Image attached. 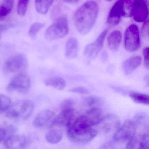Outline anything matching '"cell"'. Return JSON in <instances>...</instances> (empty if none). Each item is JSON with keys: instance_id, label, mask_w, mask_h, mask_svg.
Segmentation results:
<instances>
[{"instance_id": "6da1fadb", "label": "cell", "mask_w": 149, "mask_h": 149, "mask_svg": "<svg viewBox=\"0 0 149 149\" xmlns=\"http://www.w3.org/2000/svg\"><path fill=\"white\" fill-rule=\"evenodd\" d=\"M99 7L93 1H87L77 9L74 15V20L77 30L84 35L91 30L97 19Z\"/></svg>"}, {"instance_id": "7a4b0ae2", "label": "cell", "mask_w": 149, "mask_h": 149, "mask_svg": "<svg viewBox=\"0 0 149 149\" xmlns=\"http://www.w3.org/2000/svg\"><path fill=\"white\" fill-rule=\"evenodd\" d=\"M84 115L77 118L68 127L67 135L71 141L79 144H85L93 140L97 132Z\"/></svg>"}, {"instance_id": "3957f363", "label": "cell", "mask_w": 149, "mask_h": 149, "mask_svg": "<svg viewBox=\"0 0 149 149\" xmlns=\"http://www.w3.org/2000/svg\"><path fill=\"white\" fill-rule=\"evenodd\" d=\"M34 104L32 101L28 100H21L11 104L7 111L8 117L13 118H22L26 120L33 113Z\"/></svg>"}, {"instance_id": "277c9868", "label": "cell", "mask_w": 149, "mask_h": 149, "mask_svg": "<svg viewBox=\"0 0 149 149\" xmlns=\"http://www.w3.org/2000/svg\"><path fill=\"white\" fill-rule=\"evenodd\" d=\"M68 19L65 16H62L48 28L45 34V39L53 41L63 38L68 34Z\"/></svg>"}, {"instance_id": "5b68a950", "label": "cell", "mask_w": 149, "mask_h": 149, "mask_svg": "<svg viewBox=\"0 0 149 149\" xmlns=\"http://www.w3.org/2000/svg\"><path fill=\"white\" fill-rule=\"evenodd\" d=\"M28 66L26 57L22 54L14 55L7 59L4 63L3 70L8 74L21 72Z\"/></svg>"}, {"instance_id": "8992f818", "label": "cell", "mask_w": 149, "mask_h": 149, "mask_svg": "<svg viewBox=\"0 0 149 149\" xmlns=\"http://www.w3.org/2000/svg\"><path fill=\"white\" fill-rule=\"evenodd\" d=\"M124 47L130 52H135L140 48L139 31L136 25H130L126 29L124 34Z\"/></svg>"}, {"instance_id": "52a82bcc", "label": "cell", "mask_w": 149, "mask_h": 149, "mask_svg": "<svg viewBox=\"0 0 149 149\" xmlns=\"http://www.w3.org/2000/svg\"><path fill=\"white\" fill-rule=\"evenodd\" d=\"M30 87V77L26 74L20 73L10 81L8 85L7 89L9 91L25 93L29 91Z\"/></svg>"}, {"instance_id": "ba28073f", "label": "cell", "mask_w": 149, "mask_h": 149, "mask_svg": "<svg viewBox=\"0 0 149 149\" xmlns=\"http://www.w3.org/2000/svg\"><path fill=\"white\" fill-rule=\"evenodd\" d=\"M136 132V125L133 120L125 121L121 128L118 129L113 136L115 142L129 141L134 136Z\"/></svg>"}, {"instance_id": "9c48e42d", "label": "cell", "mask_w": 149, "mask_h": 149, "mask_svg": "<svg viewBox=\"0 0 149 149\" xmlns=\"http://www.w3.org/2000/svg\"><path fill=\"white\" fill-rule=\"evenodd\" d=\"M56 118V116L54 111L50 110H44L36 116L33 124L36 128H50L55 124Z\"/></svg>"}, {"instance_id": "30bf717a", "label": "cell", "mask_w": 149, "mask_h": 149, "mask_svg": "<svg viewBox=\"0 0 149 149\" xmlns=\"http://www.w3.org/2000/svg\"><path fill=\"white\" fill-rule=\"evenodd\" d=\"M108 30H105L99 36L94 42L88 44L84 49V55L86 59L92 60L95 59L102 48L104 38Z\"/></svg>"}, {"instance_id": "8fae6325", "label": "cell", "mask_w": 149, "mask_h": 149, "mask_svg": "<svg viewBox=\"0 0 149 149\" xmlns=\"http://www.w3.org/2000/svg\"><path fill=\"white\" fill-rule=\"evenodd\" d=\"M148 8L144 0H136L133 5L131 13V17L138 22H143L148 18Z\"/></svg>"}, {"instance_id": "7c38bea8", "label": "cell", "mask_w": 149, "mask_h": 149, "mask_svg": "<svg viewBox=\"0 0 149 149\" xmlns=\"http://www.w3.org/2000/svg\"><path fill=\"white\" fill-rule=\"evenodd\" d=\"M27 144V139L23 135H10L5 140V146L9 149H23Z\"/></svg>"}, {"instance_id": "4fadbf2b", "label": "cell", "mask_w": 149, "mask_h": 149, "mask_svg": "<svg viewBox=\"0 0 149 149\" xmlns=\"http://www.w3.org/2000/svg\"><path fill=\"white\" fill-rule=\"evenodd\" d=\"M74 117V111L73 108L62 110L56 116L55 124L59 126L69 127L73 122Z\"/></svg>"}, {"instance_id": "5bb4252c", "label": "cell", "mask_w": 149, "mask_h": 149, "mask_svg": "<svg viewBox=\"0 0 149 149\" xmlns=\"http://www.w3.org/2000/svg\"><path fill=\"white\" fill-rule=\"evenodd\" d=\"M99 124H101L102 129L107 133L118 130L120 126L119 120L114 115H109L104 117Z\"/></svg>"}, {"instance_id": "9a60e30c", "label": "cell", "mask_w": 149, "mask_h": 149, "mask_svg": "<svg viewBox=\"0 0 149 149\" xmlns=\"http://www.w3.org/2000/svg\"><path fill=\"white\" fill-rule=\"evenodd\" d=\"M122 16L123 17V14L120 2L118 1L111 9L107 19V23L112 26L117 25L120 22Z\"/></svg>"}, {"instance_id": "2e32d148", "label": "cell", "mask_w": 149, "mask_h": 149, "mask_svg": "<svg viewBox=\"0 0 149 149\" xmlns=\"http://www.w3.org/2000/svg\"><path fill=\"white\" fill-rule=\"evenodd\" d=\"M142 62V59L139 56H134L126 59L123 65V72L125 75L130 74L137 68Z\"/></svg>"}, {"instance_id": "e0dca14e", "label": "cell", "mask_w": 149, "mask_h": 149, "mask_svg": "<svg viewBox=\"0 0 149 149\" xmlns=\"http://www.w3.org/2000/svg\"><path fill=\"white\" fill-rule=\"evenodd\" d=\"M84 115L92 126L99 124L104 117L102 111L97 107H93L90 109Z\"/></svg>"}, {"instance_id": "ac0fdd59", "label": "cell", "mask_w": 149, "mask_h": 149, "mask_svg": "<svg viewBox=\"0 0 149 149\" xmlns=\"http://www.w3.org/2000/svg\"><path fill=\"white\" fill-rule=\"evenodd\" d=\"M78 42L76 38L69 39L66 43L65 55L68 59H73L76 58L78 54Z\"/></svg>"}, {"instance_id": "d6986e66", "label": "cell", "mask_w": 149, "mask_h": 149, "mask_svg": "<svg viewBox=\"0 0 149 149\" xmlns=\"http://www.w3.org/2000/svg\"><path fill=\"white\" fill-rule=\"evenodd\" d=\"M122 40V34L119 31L112 32L108 36V44L110 49L113 51L118 50Z\"/></svg>"}, {"instance_id": "ffe728a7", "label": "cell", "mask_w": 149, "mask_h": 149, "mask_svg": "<svg viewBox=\"0 0 149 149\" xmlns=\"http://www.w3.org/2000/svg\"><path fill=\"white\" fill-rule=\"evenodd\" d=\"M46 86H50L57 90H63L66 87V81L61 77H53L46 79L44 81Z\"/></svg>"}, {"instance_id": "44dd1931", "label": "cell", "mask_w": 149, "mask_h": 149, "mask_svg": "<svg viewBox=\"0 0 149 149\" xmlns=\"http://www.w3.org/2000/svg\"><path fill=\"white\" fill-rule=\"evenodd\" d=\"M62 132L57 129H52L49 131L46 135V139L48 143L52 144L57 143L61 140Z\"/></svg>"}, {"instance_id": "7402d4cb", "label": "cell", "mask_w": 149, "mask_h": 149, "mask_svg": "<svg viewBox=\"0 0 149 149\" xmlns=\"http://www.w3.org/2000/svg\"><path fill=\"white\" fill-rule=\"evenodd\" d=\"M54 1V0H35L36 10L41 14H46Z\"/></svg>"}, {"instance_id": "603a6c76", "label": "cell", "mask_w": 149, "mask_h": 149, "mask_svg": "<svg viewBox=\"0 0 149 149\" xmlns=\"http://www.w3.org/2000/svg\"><path fill=\"white\" fill-rule=\"evenodd\" d=\"M136 0H119L123 17H131V13L134 3Z\"/></svg>"}, {"instance_id": "cb8c5ba5", "label": "cell", "mask_w": 149, "mask_h": 149, "mask_svg": "<svg viewBox=\"0 0 149 149\" xmlns=\"http://www.w3.org/2000/svg\"><path fill=\"white\" fill-rule=\"evenodd\" d=\"M130 96L134 102L137 103L149 105V97L146 94L132 92L130 93Z\"/></svg>"}, {"instance_id": "d4e9b609", "label": "cell", "mask_w": 149, "mask_h": 149, "mask_svg": "<svg viewBox=\"0 0 149 149\" xmlns=\"http://www.w3.org/2000/svg\"><path fill=\"white\" fill-rule=\"evenodd\" d=\"M15 0H3L0 7V16H6L12 12Z\"/></svg>"}, {"instance_id": "484cf974", "label": "cell", "mask_w": 149, "mask_h": 149, "mask_svg": "<svg viewBox=\"0 0 149 149\" xmlns=\"http://www.w3.org/2000/svg\"><path fill=\"white\" fill-rule=\"evenodd\" d=\"M12 104L11 99L5 95L0 94V111H6Z\"/></svg>"}, {"instance_id": "4316f807", "label": "cell", "mask_w": 149, "mask_h": 149, "mask_svg": "<svg viewBox=\"0 0 149 149\" xmlns=\"http://www.w3.org/2000/svg\"><path fill=\"white\" fill-rule=\"evenodd\" d=\"M84 103L89 107H97L102 104V100L100 97H97L91 96L86 97L84 100Z\"/></svg>"}, {"instance_id": "83f0119b", "label": "cell", "mask_w": 149, "mask_h": 149, "mask_svg": "<svg viewBox=\"0 0 149 149\" xmlns=\"http://www.w3.org/2000/svg\"><path fill=\"white\" fill-rule=\"evenodd\" d=\"M29 0H19L17 6V13L20 16H25L27 10Z\"/></svg>"}, {"instance_id": "f1b7e54d", "label": "cell", "mask_w": 149, "mask_h": 149, "mask_svg": "<svg viewBox=\"0 0 149 149\" xmlns=\"http://www.w3.org/2000/svg\"><path fill=\"white\" fill-rule=\"evenodd\" d=\"M45 25L41 23L36 22L34 23L29 28V34L31 38H34L40 30L44 27Z\"/></svg>"}, {"instance_id": "f546056e", "label": "cell", "mask_w": 149, "mask_h": 149, "mask_svg": "<svg viewBox=\"0 0 149 149\" xmlns=\"http://www.w3.org/2000/svg\"><path fill=\"white\" fill-rule=\"evenodd\" d=\"M74 101L72 99L68 98L63 100L61 104V109L63 110L65 109H71L74 106Z\"/></svg>"}, {"instance_id": "4dcf8cb0", "label": "cell", "mask_w": 149, "mask_h": 149, "mask_svg": "<svg viewBox=\"0 0 149 149\" xmlns=\"http://www.w3.org/2000/svg\"><path fill=\"white\" fill-rule=\"evenodd\" d=\"M70 91L73 92V93L80 94H88L89 92L88 89L84 87H76V88L70 90Z\"/></svg>"}, {"instance_id": "1f68e13d", "label": "cell", "mask_w": 149, "mask_h": 149, "mask_svg": "<svg viewBox=\"0 0 149 149\" xmlns=\"http://www.w3.org/2000/svg\"><path fill=\"white\" fill-rule=\"evenodd\" d=\"M144 56V64L146 68L149 69V48L146 47L143 51Z\"/></svg>"}, {"instance_id": "d6a6232c", "label": "cell", "mask_w": 149, "mask_h": 149, "mask_svg": "<svg viewBox=\"0 0 149 149\" xmlns=\"http://www.w3.org/2000/svg\"><path fill=\"white\" fill-rule=\"evenodd\" d=\"M141 33H142V34L143 35L144 37H145L146 38V37H148V36H149V34H149V24H148V21L145 22V23L143 26L142 28V30H141Z\"/></svg>"}, {"instance_id": "836d02e7", "label": "cell", "mask_w": 149, "mask_h": 149, "mask_svg": "<svg viewBox=\"0 0 149 149\" xmlns=\"http://www.w3.org/2000/svg\"><path fill=\"white\" fill-rule=\"evenodd\" d=\"M12 26L13 25L11 24H0V38L1 36V33L11 28Z\"/></svg>"}, {"instance_id": "e575fe53", "label": "cell", "mask_w": 149, "mask_h": 149, "mask_svg": "<svg viewBox=\"0 0 149 149\" xmlns=\"http://www.w3.org/2000/svg\"><path fill=\"white\" fill-rule=\"evenodd\" d=\"M6 134V130L1 125H0V142H1L4 139Z\"/></svg>"}, {"instance_id": "d590c367", "label": "cell", "mask_w": 149, "mask_h": 149, "mask_svg": "<svg viewBox=\"0 0 149 149\" xmlns=\"http://www.w3.org/2000/svg\"><path fill=\"white\" fill-rule=\"evenodd\" d=\"M61 1L65 3H70V4H75L79 1V0H61Z\"/></svg>"}, {"instance_id": "8d00e7d4", "label": "cell", "mask_w": 149, "mask_h": 149, "mask_svg": "<svg viewBox=\"0 0 149 149\" xmlns=\"http://www.w3.org/2000/svg\"><path fill=\"white\" fill-rule=\"evenodd\" d=\"M146 2H147V3L148 2V0H145Z\"/></svg>"}, {"instance_id": "74e56055", "label": "cell", "mask_w": 149, "mask_h": 149, "mask_svg": "<svg viewBox=\"0 0 149 149\" xmlns=\"http://www.w3.org/2000/svg\"><path fill=\"white\" fill-rule=\"evenodd\" d=\"M106 1H110L111 0H106Z\"/></svg>"}]
</instances>
